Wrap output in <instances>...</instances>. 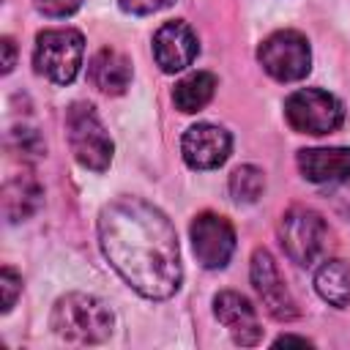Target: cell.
Returning <instances> with one entry per match:
<instances>
[{
	"instance_id": "6da1fadb",
	"label": "cell",
	"mask_w": 350,
	"mask_h": 350,
	"mask_svg": "<svg viewBox=\"0 0 350 350\" xmlns=\"http://www.w3.org/2000/svg\"><path fill=\"white\" fill-rule=\"evenodd\" d=\"M98 243L120 279L142 298L164 301L178 293L183 268L170 219L139 197H118L98 213Z\"/></svg>"
},
{
	"instance_id": "7a4b0ae2",
	"label": "cell",
	"mask_w": 350,
	"mask_h": 350,
	"mask_svg": "<svg viewBox=\"0 0 350 350\" xmlns=\"http://www.w3.org/2000/svg\"><path fill=\"white\" fill-rule=\"evenodd\" d=\"M52 331L71 345H98L112 336V309L88 293H66L55 301L49 314Z\"/></svg>"
},
{
	"instance_id": "3957f363",
	"label": "cell",
	"mask_w": 350,
	"mask_h": 350,
	"mask_svg": "<svg viewBox=\"0 0 350 350\" xmlns=\"http://www.w3.org/2000/svg\"><path fill=\"white\" fill-rule=\"evenodd\" d=\"M66 137L74 159L93 172H104L112 161V139L98 112L88 101H74L66 109Z\"/></svg>"
},
{
	"instance_id": "277c9868",
	"label": "cell",
	"mask_w": 350,
	"mask_h": 350,
	"mask_svg": "<svg viewBox=\"0 0 350 350\" xmlns=\"http://www.w3.org/2000/svg\"><path fill=\"white\" fill-rule=\"evenodd\" d=\"M85 55V36L74 27H52L36 36L33 66L55 85H71Z\"/></svg>"
},
{
	"instance_id": "5b68a950",
	"label": "cell",
	"mask_w": 350,
	"mask_h": 350,
	"mask_svg": "<svg viewBox=\"0 0 350 350\" xmlns=\"http://www.w3.org/2000/svg\"><path fill=\"white\" fill-rule=\"evenodd\" d=\"M331 241V230L325 219L304 205H293L279 219V243L284 254L298 265H314Z\"/></svg>"
},
{
	"instance_id": "8992f818",
	"label": "cell",
	"mask_w": 350,
	"mask_h": 350,
	"mask_svg": "<svg viewBox=\"0 0 350 350\" xmlns=\"http://www.w3.org/2000/svg\"><path fill=\"white\" fill-rule=\"evenodd\" d=\"M284 118L293 131L323 137V134L336 131L345 123V107L328 90L301 88L284 98Z\"/></svg>"
},
{
	"instance_id": "52a82bcc",
	"label": "cell",
	"mask_w": 350,
	"mask_h": 350,
	"mask_svg": "<svg viewBox=\"0 0 350 350\" xmlns=\"http://www.w3.org/2000/svg\"><path fill=\"white\" fill-rule=\"evenodd\" d=\"M257 60L268 77L276 82H298L312 71V49L304 33L298 30H276L271 33L260 49Z\"/></svg>"
},
{
	"instance_id": "ba28073f",
	"label": "cell",
	"mask_w": 350,
	"mask_h": 350,
	"mask_svg": "<svg viewBox=\"0 0 350 350\" xmlns=\"http://www.w3.org/2000/svg\"><path fill=\"white\" fill-rule=\"evenodd\" d=\"M189 232H191L194 257L202 268L219 271L230 262V257L235 252V230H232L230 219H224L221 213L202 211L194 216Z\"/></svg>"
},
{
	"instance_id": "9c48e42d",
	"label": "cell",
	"mask_w": 350,
	"mask_h": 350,
	"mask_svg": "<svg viewBox=\"0 0 350 350\" xmlns=\"http://www.w3.org/2000/svg\"><path fill=\"white\" fill-rule=\"evenodd\" d=\"M249 273H252V284H254L265 312L273 320L287 323V320L298 317V304L290 295V290H287V284H284V279H282V273L276 268V260L271 257L268 249H254Z\"/></svg>"
},
{
	"instance_id": "30bf717a",
	"label": "cell",
	"mask_w": 350,
	"mask_h": 350,
	"mask_svg": "<svg viewBox=\"0 0 350 350\" xmlns=\"http://www.w3.org/2000/svg\"><path fill=\"white\" fill-rule=\"evenodd\" d=\"M232 137L216 123H194L180 137V156L191 170H216L227 161Z\"/></svg>"
},
{
	"instance_id": "8fae6325",
	"label": "cell",
	"mask_w": 350,
	"mask_h": 350,
	"mask_svg": "<svg viewBox=\"0 0 350 350\" xmlns=\"http://www.w3.org/2000/svg\"><path fill=\"white\" fill-rule=\"evenodd\" d=\"M197 52H200L197 33L183 19L164 22L153 33V57L164 74H178V71L189 68L194 63Z\"/></svg>"
},
{
	"instance_id": "7c38bea8",
	"label": "cell",
	"mask_w": 350,
	"mask_h": 350,
	"mask_svg": "<svg viewBox=\"0 0 350 350\" xmlns=\"http://www.w3.org/2000/svg\"><path fill=\"white\" fill-rule=\"evenodd\" d=\"M213 314L216 320L232 334V339L238 345H257L262 336L257 312L252 306V301L235 290H221L213 298Z\"/></svg>"
},
{
	"instance_id": "4fadbf2b",
	"label": "cell",
	"mask_w": 350,
	"mask_h": 350,
	"mask_svg": "<svg viewBox=\"0 0 350 350\" xmlns=\"http://www.w3.org/2000/svg\"><path fill=\"white\" fill-rule=\"evenodd\" d=\"M295 161L309 183L339 186L350 180V148H304Z\"/></svg>"
},
{
	"instance_id": "5bb4252c",
	"label": "cell",
	"mask_w": 350,
	"mask_h": 350,
	"mask_svg": "<svg viewBox=\"0 0 350 350\" xmlns=\"http://www.w3.org/2000/svg\"><path fill=\"white\" fill-rule=\"evenodd\" d=\"M88 79L101 93L120 96L131 85V60L112 46H101L88 63Z\"/></svg>"
},
{
	"instance_id": "9a60e30c",
	"label": "cell",
	"mask_w": 350,
	"mask_h": 350,
	"mask_svg": "<svg viewBox=\"0 0 350 350\" xmlns=\"http://www.w3.org/2000/svg\"><path fill=\"white\" fill-rule=\"evenodd\" d=\"M41 205V186L33 175L22 172L19 178H11L3 186V211L8 221H25L30 219Z\"/></svg>"
},
{
	"instance_id": "2e32d148",
	"label": "cell",
	"mask_w": 350,
	"mask_h": 350,
	"mask_svg": "<svg viewBox=\"0 0 350 350\" xmlns=\"http://www.w3.org/2000/svg\"><path fill=\"white\" fill-rule=\"evenodd\" d=\"M314 290L336 309L350 304V265L345 260H325L314 273Z\"/></svg>"
},
{
	"instance_id": "e0dca14e",
	"label": "cell",
	"mask_w": 350,
	"mask_h": 350,
	"mask_svg": "<svg viewBox=\"0 0 350 350\" xmlns=\"http://www.w3.org/2000/svg\"><path fill=\"white\" fill-rule=\"evenodd\" d=\"M216 77L211 71H194L189 77H183L175 90H172V101L180 112L191 115V112H200L202 107H208V101L213 98L216 93Z\"/></svg>"
},
{
	"instance_id": "ac0fdd59",
	"label": "cell",
	"mask_w": 350,
	"mask_h": 350,
	"mask_svg": "<svg viewBox=\"0 0 350 350\" xmlns=\"http://www.w3.org/2000/svg\"><path fill=\"white\" fill-rule=\"evenodd\" d=\"M230 197L238 202V205H249V202H257L265 191V172L254 164H243L238 170H232L230 175Z\"/></svg>"
},
{
	"instance_id": "d6986e66",
	"label": "cell",
	"mask_w": 350,
	"mask_h": 350,
	"mask_svg": "<svg viewBox=\"0 0 350 350\" xmlns=\"http://www.w3.org/2000/svg\"><path fill=\"white\" fill-rule=\"evenodd\" d=\"M0 290H3V312H11L16 304V295L22 290V276L11 265H3V271H0Z\"/></svg>"
},
{
	"instance_id": "ffe728a7",
	"label": "cell",
	"mask_w": 350,
	"mask_h": 350,
	"mask_svg": "<svg viewBox=\"0 0 350 350\" xmlns=\"http://www.w3.org/2000/svg\"><path fill=\"white\" fill-rule=\"evenodd\" d=\"M33 5H36L44 16L63 19V16H71L74 11H79L82 0H33Z\"/></svg>"
},
{
	"instance_id": "44dd1931",
	"label": "cell",
	"mask_w": 350,
	"mask_h": 350,
	"mask_svg": "<svg viewBox=\"0 0 350 350\" xmlns=\"http://www.w3.org/2000/svg\"><path fill=\"white\" fill-rule=\"evenodd\" d=\"M175 0H118V5L126 11V14H134V16H145V14H156L167 5H172Z\"/></svg>"
},
{
	"instance_id": "7402d4cb",
	"label": "cell",
	"mask_w": 350,
	"mask_h": 350,
	"mask_svg": "<svg viewBox=\"0 0 350 350\" xmlns=\"http://www.w3.org/2000/svg\"><path fill=\"white\" fill-rule=\"evenodd\" d=\"M328 197H331L334 208H336V211L350 221V186H347V183H342V186H339V189H334Z\"/></svg>"
},
{
	"instance_id": "603a6c76",
	"label": "cell",
	"mask_w": 350,
	"mask_h": 350,
	"mask_svg": "<svg viewBox=\"0 0 350 350\" xmlns=\"http://www.w3.org/2000/svg\"><path fill=\"white\" fill-rule=\"evenodd\" d=\"M0 49H3V74H8L14 68V63H16V46H14V41L8 36H3Z\"/></svg>"
},
{
	"instance_id": "cb8c5ba5",
	"label": "cell",
	"mask_w": 350,
	"mask_h": 350,
	"mask_svg": "<svg viewBox=\"0 0 350 350\" xmlns=\"http://www.w3.org/2000/svg\"><path fill=\"white\" fill-rule=\"evenodd\" d=\"M276 347H282V345H312L306 336H293V334H284V336H279L276 342H273Z\"/></svg>"
}]
</instances>
